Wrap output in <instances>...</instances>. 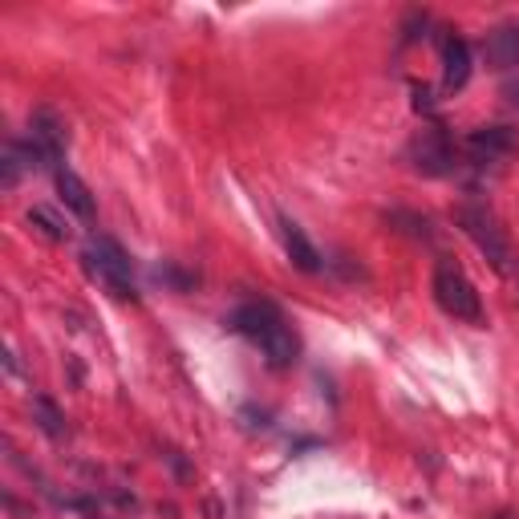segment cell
<instances>
[{"label": "cell", "mask_w": 519, "mask_h": 519, "mask_svg": "<svg viewBox=\"0 0 519 519\" xmlns=\"http://www.w3.org/2000/svg\"><path fill=\"white\" fill-rule=\"evenodd\" d=\"M232 329L244 333L252 345H260V353L272 361V365H292L296 361V337L284 321V313L268 301H252V305H240L232 313Z\"/></svg>", "instance_id": "6da1fadb"}, {"label": "cell", "mask_w": 519, "mask_h": 519, "mask_svg": "<svg viewBox=\"0 0 519 519\" xmlns=\"http://www.w3.org/2000/svg\"><path fill=\"white\" fill-rule=\"evenodd\" d=\"M455 224L463 228V236L487 256V264L495 268V272H511L515 268V252H511V240H507V232L499 228V219L483 207V203H463L459 211H455Z\"/></svg>", "instance_id": "7a4b0ae2"}, {"label": "cell", "mask_w": 519, "mask_h": 519, "mask_svg": "<svg viewBox=\"0 0 519 519\" xmlns=\"http://www.w3.org/2000/svg\"><path fill=\"white\" fill-rule=\"evenodd\" d=\"M434 301L442 313H451L455 321H467V325H479L483 321V301H479V292L471 284V276L455 264V260H438L434 264Z\"/></svg>", "instance_id": "3957f363"}, {"label": "cell", "mask_w": 519, "mask_h": 519, "mask_svg": "<svg viewBox=\"0 0 519 519\" xmlns=\"http://www.w3.org/2000/svg\"><path fill=\"white\" fill-rule=\"evenodd\" d=\"M410 163L418 175H430V179H442L459 167V146L455 138L447 134V126H426L414 134L410 142Z\"/></svg>", "instance_id": "277c9868"}, {"label": "cell", "mask_w": 519, "mask_h": 519, "mask_svg": "<svg viewBox=\"0 0 519 519\" xmlns=\"http://www.w3.org/2000/svg\"><path fill=\"white\" fill-rule=\"evenodd\" d=\"M86 264L94 276H102L118 296H134V272H130V256L114 244V240H94V248L86 252Z\"/></svg>", "instance_id": "5b68a950"}, {"label": "cell", "mask_w": 519, "mask_h": 519, "mask_svg": "<svg viewBox=\"0 0 519 519\" xmlns=\"http://www.w3.org/2000/svg\"><path fill=\"white\" fill-rule=\"evenodd\" d=\"M519 151V134L511 126H483V130H471L467 142H463V155L475 163V167H487V163H503Z\"/></svg>", "instance_id": "8992f818"}, {"label": "cell", "mask_w": 519, "mask_h": 519, "mask_svg": "<svg viewBox=\"0 0 519 519\" xmlns=\"http://www.w3.org/2000/svg\"><path fill=\"white\" fill-rule=\"evenodd\" d=\"M483 61L495 73H507L519 65V21H503L483 37Z\"/></svg>", "instance_id": "52a82bcc"}, {"label": "cell", "mask_w": 519, "mask_h": 519, "mask_svg": "<svg viewBox=\"0 0 519 519\" xmlns=\"http://www.w3.org/2000/svg\"><path fill=\"white\" fill-rule=\"evenodd\" d=\"M57 195H61V203H65V211H73L82 219V224H94L98 219V203H94V195H90V187L73 175L69 167H57Z\"/></svg>", "instance_id": "ba28073f"}, {"label": "cell", "mask_w": 519, "mask_h": 519, "mask_svg": "<svg viewBox=\"0 0 519 519\" xmlns=\"http://www.w3.org/2000/svg\"><path fill=\"white\" fill-rule=\"evenodd\" d=\"M467 82H471V45L463 37H447L442 41V86L455 94Z\"/></svg>", "instance_id": "9c48e42d"}, {"label": "cell", "mask_w": 519, "mask_h": 519, "mask_svg": "<svg viewBox=\"0 0 519 519\" xmlns=\"http://www.w3.org/2000/svg\"><path fill=\"white\" fill-rule=\"evenodd\" d=\"M280 236H284V252L288 260L301 268V272H321V252L309 244L305 228L301 224H292V219H280Z\"/></svg>", "instance_id": "30bf717a"}, {"label": "cell", "mask_w": 519, "mask_h": 519, "mask_svg": "<svg viewBox=\"0 0 519 519\" xmlns=\"http://www.w3.org/2000/svg\"><path fill=\"white\" fill-rule=\"evenodd\" d=\"M33 410H37V422H41V430H45L49 438H61V434H65V418H61V410H57L49 398H33Z\"/></svg>", "instance_id": "8fae6325"}, {"label": "cell", "mask_w": 519, "mask_h": 519, "mask_svg": "<svg viewBox=\"0 0 519 519\" xmlns=\"http://www.w3.org/2000/svg\"><path fill=\"white\" fill-rule=\"evenodd\" d=\"M29 224H33L41 236H49V240H65V236H69V228L61 224L57 215H49L45 207H33V211H29Z\"/></svg>", "instance_id": "7c38bea8"}, {"label": "cell", "mask_w": 519, "mask_h": 519, "mask_svg": "<svg viewBox=\"0 0 519 519\" xmlns=\"http://www.w3.org/2000/svg\"><path fill=\"white\" fill-rule=\"evenodd\" d=\"M503 94H507V102H511V106H519V82H507V90H503Z\"/></svg>", "instance_id": "4fadbf2b"}]
</instances>
